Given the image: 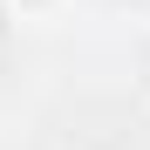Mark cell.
<instances>
[{
    "label": "cell",
    "mask_w": 150,
    "mask_h": 150,
    "mask_svg": "<svg viewBox=\"0 0 150 150\" xmlns=\"http://www.w3.org/2000/svg\"><path fill=\"white\" fill-rule=\"evenodd\" d=\"M0 7H7L14 21H55V14L75 7V0H0Z\"/></svg>",
    "instance_id": "cell-1"
}]
</instances>
